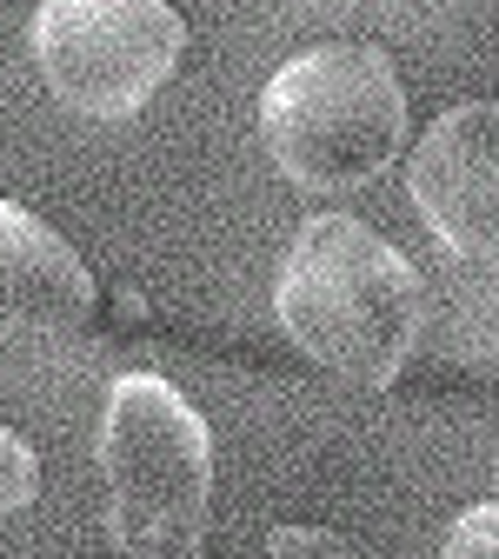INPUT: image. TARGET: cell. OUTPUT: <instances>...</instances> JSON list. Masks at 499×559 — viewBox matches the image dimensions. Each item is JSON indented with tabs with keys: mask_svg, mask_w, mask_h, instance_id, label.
<instances>
[{
	"mask_svg": "<svg viewBox=\"0 0 499 559\" xmlns=\"http://www.w3.org/2000/svg\"><path fill=\"white\" fill-rule=\"evenodd\" d=\"M273 313L313 367L380 393L413 360L426 294L400 247H387L353 214H320L294 234L287 260H280Z\"/></svg>",
	"mask_w": 499,
	"mask_h": 559,
	"instance_id": "cell-1",
	"label": "cell"
},
{
	"mask_svg": "<svg viewBox=\"0 0 499 559\" xmlns=\"http://www.w3.org/2000/svg\"><path fill=\"white\" fill-rule=\"evenodd\" d=\"M107 533L120 559H200L213 533V433L161 373H127L100 413Z\"/></svg>",
	"mask_w": 499,
	"mask_h": 559,
	"instance_id": "cell-2",
	"label": "cell"
},
{
	"mask_svg": "<svg viewBox=\"0 0 499 559\" xmlns=\"http://www.w3.org/2000/svg\"><path fill=\"white\" fill-rule=\"evenodd\" d=\"M260 140L307 193H346L393 167L406 140V94L373 40H326L294 53L260 94Z\"/></svg>",
	"mask_w": 499,
	"mask_h": 559,
	"instance_id": "cell-3",
	"label": "cell"
},
{
	"mask_svg": "<svg viewBox=\"0 0 499 559\" xmlns=\"http://www.w3.org/2000/svg\"><path fill=\"white\" fill-rule=\"evenodd\" d=\"M27 40L60 107L87 120H127L167 87L187 27L167 0H40Z\"/></svg>",
	"mask_w": 499,
	"mask_h": 559,
	"instance_id": "cell-4",
	"label": "cell"
},
{
	"mask_svg": "<svg viewBox=\"0 0 499 559\" xmlns=\"http://www.w3.org/2000/svg\"><path fill=\"white\" fill-rule=\"evenodd\" d=\"M406 193L453 260L499 266V100H466L426 127Z\"/></svg>",
	"mask_w": 499,
	"mask_h": 559,
	"instance_id": "cell-5",
	"label": "cell"
},
{
	"mask_svg": "<svg viewBox=\"0 0 499 559\" xmlns=\"http://www.w3.org/2000/svg\"><path fill=\"white\" fill-rule=\"evenodd\" d=\"M94 313V273L40 214L0 200V333H74Z\"/></svg>",
	"mask_w": 499,
	"mask_h": 559,
	"instance_id": "cell-6",
	"label": "cell"
},
{
	"mask_svg": "<svg viewBox=\"0 0 499 559\" xmlns=\"http://www.w3.org/2000/svg\"><path fill=\"white\" fill-rule=\"evenodd\" d=\"M34 493H40V453L14 427H0V520L34 507Z\"/></svg>",
	"mask_w": 499,
	"mask_h": 559,
	"instance_id": "cell-7",
	"label": "cell"
},
{
	"mask_svg": "<svg viewBox=\"0 0 499 559\" xmlns=\"http://www.w3.org/2000/svg\"><path fill=\"white\" fill-rule=\"evenodd\" d=\"M440 559H499V500H479L466 507L453 526H447V546Z\"/></svg>",
	"mask_w": 499,
	"mask_h": 559,
	"instance_id": "cell-8",
	"label": "cell"
},
{
	"mask_svg": "<svg viewBox=\"0 0 499 559\" xmlns=\"http://www.w3.org/2000/svg\"><path fill=\"white\" fill-rule=\"evenodd\" d=\"M273 559H353V552L326 526H273Z\"/></svg>",
	"mask_w": 499,
	"mask_h": 559,
	"instance_id": "cell-9",
	"label": "cell"
}]
</instances>
